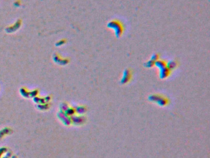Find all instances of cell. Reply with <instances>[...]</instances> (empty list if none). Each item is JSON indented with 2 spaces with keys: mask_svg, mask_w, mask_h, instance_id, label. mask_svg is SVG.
Segmentation results:
<instances>
[{
  "mask_svg": "<svg viewBox=\"0 0 210 158\" xmlns=\"http://www.w3.org/2000/svg\"><path fill=\"white\" fill-rule=\"evenodd\" d=\"M148 100L152 102L155 103L156 104L160 106H167L169 104V101L168 98L160 94H153L148 97Z\"/></svg>",
  "mask_w": 210,
  "mask_h": 158,
  "instance_id": "6da1fadb",
  "label": "cell"
},
{
  "mask_svg": "<svg viewBox=\"0 0 210 158\" xmlns=\"http://www.w3.org/2000/svg\"><path fill=\"white\" fill-rule=\"evenodd\" d=\"M22 24V21L21 19H18L14 23L9 26L6 28V32L7 34H13L17 32L21 27Z\"/></svg>",
  "mask_w": 210,
  "mask_h": 158,
  "instance_id": "7a4b0ae2",
  "label": "cell"
},
{
  "mask_svg": "<svg viewBox=\"0 0 210 158\" xmlns=\"http://www.w3.org/2000/svg\"><path fill=\"white\" fill-rule=\"evenodd\" d=\"M53 60L55 63L60 65H66L69 63L70 60L68 58H63L60 54L56 52L53 56Z\"/></svg>",
  "mask_w": 210,
  "mask_h": 158,
  "instance_id": "3957f363",
  "label": "cell"
},
{
  "mask_svg": "<svg viewBox=\"0 0 210 158\" xmlns=\"http://www.w3.org/2000/svg\"><path fill=\"white\" fill-rule=\"evenodd\" d=\"M132 78V71L130 69H126L123 74V77L122 79V83L123 84L128 83L130 82Z\"/></svg>",
  "mask_w": 210,
  "mask_h": 158,
  "instance_id": "277c9868",
  "label": "cell"
},
{
  "mask_svg": "<svg viewBox=\"0 0 210 158\" xmlns=\"http://www.w3.org/2000/svg\"><path fill=\"white\" fill-rule=\"evenodd\" d=\"M112 27L114 28V30L116 31L117 34H122L123 28V26L121 24V23L118 21H114L111 22Z\"/></svg>",
  "mask_w": 210,
  "mask_h": 158,
  "instance_id": "5b68a950",
  "label": "cell"
},
{
  "mask_svg": "<svg viewBox=\"0 0 210 158\" xmlns=\"http://www.w3.org/2000/svg\"><path fill=\"white\" fill-rule=\"evenodd\" d=\"M66 43H67V40L63 38V39L59 40V41H58L57 42H56V46H58V47L59 46H62L64 45V44H65Z\"/></svg>",
  "mask_w": 210,
  "mask_h": 158,
  "instance_id": "8992f818",
  "label": "cell"
},
{
  "mask_svg": "<svg viewBox=\"0 0 210 158\" xmlns=\"http://www.w3.org/2000/svg\"><path fill=\"white\" fill-rule=\"evenodd\" d=\"M22 5V1L21 0H15L14 2V5L15 7H20Z\"/></svg>",
  "mask_w": 210,
  "mask_h": 158,
  "instance_id": "52a82bcc",
  "label": "cell"
}]
</instances>
